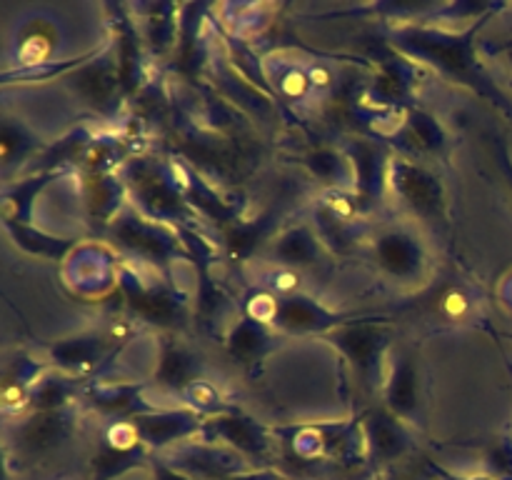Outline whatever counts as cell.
I'll list each match as a JSON object with an SVG mask.
<instances>
[{
  "mask_svg": "<svg viewBox=\"0 0 512 480\" xmlns=\"http://www.w3.org/2000/svg\"><path fill=\"white\" fill-rule=\"evenodd\" d=\"M488 18L490 13L483 15V18H475L460 33L428 28V25L400 23L390 30L388 43L403 58L430 65L438 73H443L445 78L455 80V83H463L465 88H473L483 98L500 103L498 90L485 78L483 68H480L478 58H475V40H478V33L483 30Z\"/></svg>",
  "mask_w": 512,
  "mask_h": 480,
  "instance_id": "obj_1",
  "label": "cell"
},
{
  "mask_svg": "<svg viewBox=\"0 0 512 480\" xmlns=\"http://www.w3.org/2000/svg\"><path fill=\"white\" fill-rule=\"evenodd\" d=\"M128 188L130 205L145 218L170 228H195L200 220L198 210L190 205L180 188L170 158H153V155H133L118 170Z\"/></svg>",
  "mask_w": 512,
  "mask_h": 480,
  "instance_id": "obj_2",
  "label": "cell"
},
{
  "mask_svg": "<svg viewBox=\"0 0 512 480\" xmlns=\"http://www.w3.org/2000/svg\"><path fill=\"white\" fill-rule=\"evenodd\" d=\"M388 320L383 315H360L323 335L325 343L333 345L348 360L365 393H378L385 385V355L393 340Z\"/></svg>",
  "mask_w": 512,
  "mask_h": 480,
  "instance_id": "obj_3",
  "label": "cell"
},
{
  "mask_svg": "<svg viewBox=\"0 0 512 480\" xmlns=\"http://www.w3.org/2000/svg\"><path fill=\"white\" fill-rule=\"evenodd\" d=\"M103 238L108 240L110 248L120 250L123 255L140 260V263L160 268L163 273H168L175 260H190L178 230L145 218L133 205H128L115 218V223L110 225Z\"/></svg>",
  "mask_w": 512,
  "mask_h": 480,
  "instance_id": "obj_4",
  "label": "cell"
},
{
  "mask_svg": "<svg viewBox=\"0 0 512 480\" xmlns=\"http://www.w3.org/2000/svg\"><path fill=\"white\" fill-rule=\"evenodd\" d=\"M118 290L125 300V308L135 318L158 325V328H185L193 315V303H190L188 293H183L173 280L165 278L148 283L138 270L125 263L118 265Z\"/></svg>",
  "mask_w": 512,
  "mask_h": 480,
  "instance_id": "obj_5",
  "label": "cell"
},
{
  "mask_svg": "<svg viewBox=\"0 0 512 480\" xmlns=\"http://www.w3.org/2000/svg\"><path fill=\"white\" fill-rule=\"evenodd\" d=\"M390 190L418 218L428 220V223L445 220L448 195H445L443 180L418 160L400 153L393 155V160H390Z\"/></svg>",
  "mask_w": 512,
  "mask_h": 480,
  "instance_id": "obj_6",
  "label": "cell"
},
{
  "mask_svg": "<svg viewBox=\"0 0 512 480\" xmlns=\"http://www.w3.org/2000/svg\"><path fill=\"white\" fill-rule=\"evenodd\" d=\"M123 345L100 330H85L80 335L55 340L48 345V360L55 370L88 383H98L108 365L120 355Z\"/></svg>",
  "mask_w": 512,
  "mask_h": 480,
  "instance_id": "obj_7",
  "label": "cell"
},
{
  "mask_svg": "<svg viewBox=\"0 0 512 480\" xmlns=\"http://www.w3.org/2000/svg\"><path fill=\"white\" fill-rule=\"evenodd\" d=\"M180 238H183L185 250H188L190 263L198 270V295H195L193 313L195 323L203 333H215L230 313V298L220 283H215L210 265H213V245L198 233V228H180Z\"/></svg>",
  "mask_w": 512,
  "mask_h": 480,
  "instance_id": "obj_8",
  "label": "cell"
},
{
  "mask_svg": "<svg viewBox=\"0 0 512 480\" xmlns=\"http://www.w3.org/2000/svg\"><path fill=\"white\" fill-rule=\"evenodd\" d=\"M68 83L73 93L95 113L103 115L105 120L118 118L120 110H123L125 95L123 85H120L118 60H115L113 53V40H108V48L98 58L90 60L85 68L75 70Z\"/></svg>",
  "mask_w": 512,
  "mask_h": 480,
  "instance_id": "obj_9",
  "label": "cell"
},
{
  "mask_svg": "<svg viewBox=\"0 0 512 480\" xmlns=\"http://www.w3.org/2000/svg\"><path fill=\"white\" fill-rule=\"evenodd\" d=\"M160 458L195 480H225L250 470V460L238 450L203 438L175 445V448L165 450Z\"/></svg>",
  "mask_w": 512,
  "mask_h": 480,
  "instance_id": "obj_10",
  "label": "cell"
},
{
  "mask_svg": "<svg viewBox=\"0 0 512 480\" xmlns=\"http://www.w3.org/2000/svg\"><path fill=\"white\" fill-rule=\"evenodd\" d=\"M360 318L358 313H335L305 293L275 295L270 325L285 335H328L330 330Z\"/></svg>",
  "mask_w": 512,
  "mask_h": 480,
  "instance_id": "obj_11",
  "label": "cell"
},
{
  "mask_svg": "<svg viewBox=\"0 0 512 480\" xmlns=\"http://www.w3.org/2000/svg\"><path fill=\"white\" fill-rule=\"evenodd\" d=\"M343 148L348 153L350 163H353V193L358 198L363 215H368L383 200L385 190L390 188V160H393V155L388 153L385 145L375 143L370 138L348 140Z\"/></svg>",
  "mask_w": 512,
  "mask_h": 480,
  "instance_id": "obj_12",
  "label": "cell"
},
{
  "mask_svg": "<svg viewBox=\"0 0 512 480\" xmlns=\"http://www.w3.org/2000/svg\"><path fill=\"white\" fill-rule=\"evenodd\" d=\"M200 438L210 440V443L228 445V448L238 450L248 460H268L275 445V430L265 428L253 415L235 408L233 413H223L205 420V430Z\"/></svg>",
  "mask_w": 512,
  "mask_h": 480,
  "instance_id": "obj_13",
  "label": "cell"
},
{
  "mask_svg": "<svg viewBox=\"0 0 512 480\" xmlns=\"http://www.w3.org/2000/svg\"><path fill=\"white\" fill-rule=\"evenodd\" d=\"M108 10L113 13V28H115V60H118L120 85H123L125 100H133L140 90L148 85V65H145V40L140 35L138 23L130 15L128 5L110 3Z\"/></svg>",
  "mask_w": 512,
  "mask_h": 480,
  "instance_id": "obj_14",
  "label": "cell"
},
{
  "mask_svg": "<svg viewBox=\"0 0 512 480\" xmlns=\"http://www.w3.org/2000/svg\"><path fill=\"white\" fill-rule=\"evenodd\" d=\"M60 38H63V28L53 15L33 13L23 18L10 40V63H13L10 70H25L60 60Z\"/></svg>",
  "mask_w": 512,
  "mask_h": 480,
  "instance_id": "obj_15",
  "label": "cell"
},
{
  "mask_svg": "<svg viewBox=\"0 0 512 480\" xmlns=\"http://www.w3.org/2000/svg\"><path fill=\"white\" fill-rule=\"evenodd\" d=\"M205 420L190 408H155L133 418L140 440L150 450H170L180 443H188L203 435Z\"/></svg>",
  "mask_w": 512,
  "mask_h": 480,
  "instance_id": "obj_16",
  "label": "cell"
},
{
  "mask_svg": "<svg viewBox=\"0 0 512 480\" xmlns=\"http://www.w3.org/2000/svg\"><path fill=\"white\" fill-rule=\"evenodd\" d=\"M118 265L113 253L100 243H80L65 258L63 275L70 288L85 298H98L118 285Z\"/></svg>",
  "mask_w": 512,
  "mask_h": 480,
  "instance_id": "obj_17",
  "label": "cell"
},
{
  "mask_svg": "<svg viewBox=\"0 0 512 480\" xmlns=\"http://www.w3.org/2000/svg\"><path fill=\"white\" fill-rule=\"evenodd\" d=\"M373 255L378 268L400 283L420 280L425 273V265H428V255H425L420 238L405 228L383 230L375 238Z\"/></svg>",
  "mask_w": 512,
  "mask_h": 480,
  "instance_id": "obj_18",
  "label": "cell"
},
{
  "mask_svg": "<svg viewBox=\"0 0 512 480\" xmlns=\"http://www.w3.org/2000/svg\"><path fill=\"white\" fill-rule=\"evenodd\" d=\"M363 433H365V450L368 460L375 465H393L400 458L408 455L413 448V438L408 433L405 420L390 413L388 408H370L363 415Z\"/></svg>",
  "mask_w": 512,
  "mask_h": 480,
  "instance_id": "obj_19",
  "label": "cell"
},
{
  "mask_svg": "<svg viewBox=\"0 0 512 480\" xmlns=\"http://www.w3.org/2000/svg\"><path fill=\"white\" fill-rule=\"evenodd\" d=\"M130 205L128 188L118 173L83 175L85 220L95 233L105 235L120 213Z\"/></svg>",
  "mask_w": 512,
  "mask_h": 480,
  "instance_id": "obj_20",
  "label": "cell"
},
{
  "mask_svg": "<svg viewBox=\"0 0 512 480\" xmlns=\"http://www.w3.org/2000/svg\"><path fill=\"white\" fill-rule=\"evenodd\" d=\"M145 388L148 383H88L83 390L85 403L93 410H98L100 415L110 418V423L115 420H133L138 415L155 410L153 403L145 400Z\"/></svg>",
  "mask_w": 512,
  "mask_h": 480,
  "instance_id": "obj_21",
  "label": "cell"
},
{
  "mask_svg": "<svg viewBox=\"0 0 512 480\" xmlns=\"http://www.w3.org/2000/svg\"><path fill=\"white\" fill-rule=\"evenodd\" d=\"M278 345L280 335L275 333L273 325L250 318L245 313H240V318L225 333V350L243 368L260 365Z\"/></svg>",
  "mask_w": 512,
  "mask_h": 480,
  "instance_id": "obj_22",
  "label": "cell"
},
{
  "mask_svg": "<svg viewBox=\"0 0 512 480\" xmlns=\"http://www.w3.org/2000/svg\"><path fill=\"white\" fill-rule=\"evenodd\" d=\"M73 408L53 410V413H28L18 425V448L23 455H45L73 435Z\"/></svg>",
  "mask_w": 512,
  "mask_h": 480,
  "instance_id": "obj_23",
  "label": "cell"
},
{
  "mask_svg": "<svg viewBox=\"0 0 512 480\" xmlns=\"http://www.w3.org/2000/svg\"><path fill=\"white\" fill-rule=\"evenodd\" d=\"M133 13L140 15L138 23L140 35L145 40V48L153 58H163L170 50L178 48L180 40V13L183 5L178 3H138L128 5Z\"/></svg>",
  "mask_w": 512,
  "mask_h": 480,
  "instance_id": "obj_24",
  "label": "cell"
},
{
  "mask_svg": "<svg viewBox=\"0 0 512 480\" xmlns=\"http://www.w3.org/2000/svg\"><path fill=\"white\" fill-rule=\"evenodd\" d=\"M385 408L405 423H420V375L410 355H398L383 385Z\"/></svg>",
  "mask_w": 512,
  "mask_h": 480,
  "instance_id": "obj_25",
  "label": "cell"
},
{
  "mask_svg": "<svg viewBox=\"0 0 512 480\" xmlns=\"http://www.w3.org/2000/svg\"><path fill=\"white\" fill-rule=\"evenodd\" d=\"M390 143L398 145L403 150V155L418 160L423 155H440L448 145V135H445L443 125L435 115H430L428 110L410 108L405 115L403 125L395 133V138Z\"/></svg>",
  "mask_w": 512,
  "mask_h": 480,
  "instance_id": "obj_26",
  "label": "cell"
},
{
  "mask_svg": "<svg viewBox=\"0 0 512 480\" xmlns=\"http://www.w3.org/2000/svg\"><path fill=\"white\" fill-rule=\"evenodd\" d=\"M320 255H323V240L318 238L313 225H290L270 243V258L285 270L310 268L320 263Z\"/></svg>",
  "mask_w": 512,
  "mask_h": 480,
  "instance_id": "obj_27",
  "label": "cell"
},
{
  "mask_svg": "<svg viewBox=\"0 0 512 480\" xmlns=\"http://www.w3.org/2000/svg\"><path fill=\"white\" fill-rule=\"evenodd\" d=\"M200 370H203V363H200V358L193 350L175 343L173 338H160L158 368H155L153 375V380L160 388L183 395V390L188 388L190 383L203 378Z\"/></svg>",
  "mask_w": 512,
  "mask_h": 480,
  "instance_id": "obj_28",
  "label": "cell"
},
{
  "mask_svg": "<svg viewBox=\"0 0 512 480\" xmlns=\"http://www.w3.org/2000/svg\"><path fill=\"white\" fill-rule=\"evenodd\" d=\"M65 175H70L68 170H60V173H38V175H28V178L18 180V183L5 185L3 200H0L3 225L5 223L33 225L35 198H38L45 188H50L55 180L65 178Z\"/></svg>",
  "mask_w": 512,
  "mask_h": 480,
  "instance_id": "obj_29",
  "label": "cell"
},
{
  "mask_svg": "<svg viewBox=\"0 0 512 480\" xmlns=\"http://www.w3.org/2000/svg\"><path fill=\"white\" fill-rule=\"evenodd\" d=\"M48 373L43 360L33 358L28 353H18L10 365L5 368V378H3V410L8 415L13 413H23L28 410L30 403V393L38 385V380Z\"/></svg>",
  "mask_w": 512,
  "mask_h": 480,
  "instance_id": "obj_30",
  "label": "cell"
},
{
  "mask_svg": "<svg viewBox=\"0 0 512 480\" xmlns=\"http://www.w3.org/2000/svg\"><path fill=\"white\" fill-rule=\"evenodd\" d=\"M280 213L278 210H268V213L258 215L253 220H235V223L225 225L223 228V245L225 255L230 260H245L275 233Z\"/></svg>",
  "mask_w": 512,
  "mask_h": 480,
  "instance_id": "obj_31",
  "label": "cell"
},
{
  "mask_svg": "<svg viewBox=\"0 0 512 480\" xmlns=\"http://www.w3.org/2000/svg\"><path fill=\"white\" fill-rule=\"evenodd\" d=\"M310 175L325 185V190H353L355 173L345 148H333V145H320V148L308 150L300 158Z\"/></svg>",
  "mask_w": 512,
  "mask_h": 480,
  "instance_id": "obj_32",
  "label": "cell"
},
{
  "mask_svg": "<svg viewBox=\"0 0 512 480\" xmlns=\"http://www.w3.org/2000/svg\"><path fill=\"white\" fill-rule=\"evenodd\" d=\"M85 390L83 380L65 375L60 370H48L38 385L30 393L28 413H53V410H65L73 405L75 398H80Z\"/></svg>",
  "mask_w": 512,
  "mask_h": 480,
  "instance_id": "obj_33",
  "label": "cell"
},
{
  "mask_svg": "<svg viewBox=\"0 0 512 480\" xmlns=\"http://www.w3.org/2000/svg\"><path fill=\"white\" fill-rule=\"evenodd\" d=\"M93 138L95 135L90 133L88 128L70 130L68 135H63L58 143L48 145V148H45L43 153L28 165L30 175L60 173V170H68L70 173L73 165H80V160H83L85 150H88V145L93 143Z\"/></svg>",
  "mask_w": 512,
  "mask_h": 480,
  "instance_id": "obj_34",
  "label": "cell"
},
{
  "mask_svg": "<svg viewBox=\"0 0 512 480\" xmlns=\"http://www.w3.org/2000/svg\"><path fill=\"white\" fill-rule=\"evenodd\" d=\"M265 78L273 85L275 93L288 103L298 105L310 100L315 93L313 83H310L308 65H300L298 60L290 58H270L265 63Z\"/></svg>",
  "mask_w": 512,
  "mask_h": 480,
  "instance_id": "obj_35",
  "label": "cell"
},
{
  "mask_svg": "<svg viewBox=\"0 0 512 480\" xmlns=\"http://www.w3.org/2000/svg\"><path fill=\"white\" fill-rule=\"evenodd\" d=\"M130 158H133L130 140L118 135H95L78 168L83 175H110L118 173Z\"/></svg>",
  "mask_w": 512,
  "mask_h": 480,
  "instance_id": "obj_36",
  "label": "cell"
},
{
  "mask_svg": "<svg viewBox=\"0 0 512 480\" xmlns=\"http://www.w3.org/2000/svg\"><path fill=\"white\" fill-rule=\"evenodd\" d=\"M43 150V140L28 125L15 118H3V125H0V163H3L5 173L23 165L25 160H35Z\"/></svg>",
  "mask_w": 512,
  "mask_h": 480,
  "instance_id": "obj_37",
  "label": "cell"
},
{
  "mask_svg": "<svg viewBox=\"0 0 512 480\" xmlns=\"http://www.w3.org/2000/svg\"><path fill=\"white\" fill-rule=\"evenodd\" d=\"M5 230L13 235L15 245H18L20 250H25V253L30 255H40V258L48 260H65L80 245L75 238L45 233V230H38L35 225L5 223Z\"/></svg>",
  "mask_w": 512,
  "mask_h": 480,
  "instance_id": "obj_38",
  "label": "cell"
},
{
  "mask_svg": "<svg viewBox=\"0 0 512 480\" xmlns=\"http://www.w3.org/2000/svg\"><path fill=\"white\" fill-rule=\"evenodd\" d=\"M153 458H150L148 445H135V448H115L110 443H100V450L95 453L93 463V478L90 480H115L120 475L130 473L133 468H140V465H150Z\"/></svg>",
  "mask_w": 512,
  "mask_h": 480,
  "instance_id": "obj_39",
  "label": "cell"
},
{
  "mask_svg": "<svg viewBox=\"0 0 512 480\" xmlns=\"http://www.w3.org/2000/svg\"><path fill=\"white\" fill-rule=\"evenodd\" d=\"M108 48V43L103 48H93L83 55H73V58H60V60H50V63L35 65V68H25V70H10L5 68L3 73V85H13V83H48V80H58L63 75H73L75 70L85 68L90 60L98 58L103 50Z\"/></svg>",
  "mask_w": 512,
  "mask_h": 480,
  "instance_id": "obj_40",
  "label": "cell"
},
{
  "mask_svg": "<svg viewBox=\"0 0 512 480\" xmlns=\"http://www.w3.org/2000/svg\"><path fill=\"white\" fill-rule=\"evenodd\" d=\"M313 228L315 233H318V238L323 240V245H328L335 253H348V250L360 240L358 220L340 218L333 210L325 208L323 203H318V208H315Z\"/></svg>",
  "mask_w": 512,
  "mask_h": 480,
  "instance_id": "obj_41",
  "label": "cell"
},
{
  "mask_svg": "<svg viewBox=\"0 0 512 480\" xmlns=\"http://www.w3.org/2000/svg\"><path fill=\"white\" fill-rule=\"evenodd\" d=\"M183 400H185V408L195 410V413H200L203 418H215V415L233 413V410L238 408V405L233 403H225L218 385L210 383L208 378H198L195 383H190L188 388L183 390Z\"/></svg>",
  "mask_w": 512,
  "mask_h": 480,
  "instance_id": "obj_42",
  "label": "cell"
},
{
  "mask_svg": "<svg viewBox=\"0 0 512 480\" xmlns=\"http://www.w3.org/2000/svg\"><path fill=\"white\" fill-rule=\"evenodd\" d=\"M308 75L318 95H330L338 90V78H335L333 68L328 63H323V60L320 63H308Z\"/></svg>",
  "mask_w": 512,
  "mask_h": 480,
  "instance_id": "obj_43",
  "label": "cell"
},
{
  "mask_svg": "<svg viewBox=\"0 0 512 480\" xmlns=\"http://www.w3.org/2000/svg\"><path fill=\"white\" fill-rule=\"evenodd\" d=\"M150 470H153V480H195V478H190L188 473H183V470L173 468V465L163 458H153Z\"/></svg>",
  "mask_w": 512,
  "mask_h": 480,
  "instance_id": "obj_44",
  "label": "cell"
},
{
  "mask_svg": "<svg viewBox=\"0 0 512 480\" xmlns=\"http://www.w3.org/2000/svg\"><path fill=\"white\" fill-rule=\"evenodd\" d=\"M225 480H283L275 470H248V473H240L233 475V478H225Z\"/></svg>",
  "mask_w": 512,
  "mask_h": 480,
  "instance_id": "obj_45",
  "label": "cell"
},
{
  "mask_svg": "<svg viewBox=\"0 0 512 480\" xmlns=\"http://www.w3.org/2000/svg\"><path fill=\"white\" fill-rule=\"evenodd\" d=\"M440 480H470V478H455V475L443 473V478H440ZM473 480H485V478H473Z\"/></svg>",
  "mask_w": 512,
  "mask_h": 480,
  "instance_id": "obj_46",
  "label": "cell"
}]
</instances>
